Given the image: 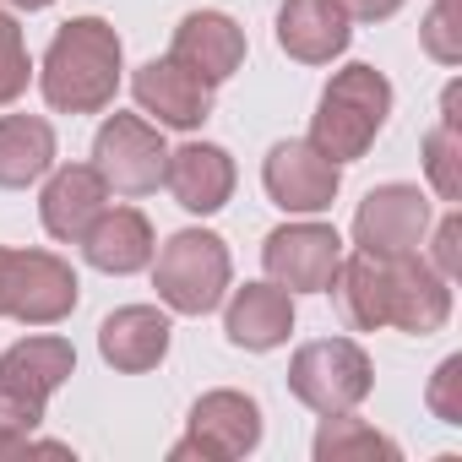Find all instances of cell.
Segmentation results:
<instances>
[{
    "instance_id": "cell-1",
    "label": "cell",
    "mask_w": 462,
    "mask_h": 462,
    "mask_svg": "<svg viewBox=\"0 0 462 462\" xmlns=\"http://www.w3.org/2000/svg\"><path fill=\"white\" fill-rule=\"evenodd\" d=\"M44 98L60 115H98L104 104H115L120 88V33L104 17H77L50 39L44 55Z\"/></svg>"
},
{
    "instance_id": "cell-2",
    "label": "cell",
    "mask_w": 462,
    "mask_h": 462,
    "mask_svg": "<svg viewBox=\"0 0 462 462\" xmlns=\"http://www.w3.org/2000/svg\"><path fill=\"white\" fill-rule=\"evenodd\" d=\"M77 370V348L66 337H28L0 354V457L28 451L50 397Z\"/></svg>"
},
{
    "instance_id": "cell-3",
    "label": "cell",
    "mask_w": 462,
    "mask_h": 462,
    "mask_svg": "<svg viewBox=\"0 0 462 462\" xmlns=\"http://www.w3.org/2000/svg\"><path fill=\"white\" fill-rule=\"evenodd\" d=\"M392 115V82L375 71V66H343L321 104H316V120H310V142L332 158V163H348V158H365V147L381 136Z\"/></svg>"
},
{
    "instance_id": "cell-4",
    "label": "cell",
    "mask_w": 462,
    "mask_h": 462,
    "mask_svg": "<svg viewBox=\"0 0 462 462\" xmlns=\"http://www.w3.org/2000/svg\"><path fill=\"white\" fill-rule=\"evenodd\" d=\"M152 283L169 310L207 316V310H217V300L228 289V245L217 235H207V228H185V235H174L158 251Z\"/></svg>"
},
{
    "instance_id": "cell-5",
    "label": "cell",
    "mask_w": 462,
    "mask_h": 462,
    "mask_svg": "<svg viewBox=\"0 0 462 462\" xmlns=\"http://www.w3.org/2000/svg\"><path fill=\"white\" fill-rule=\"evenodd\" d=\"M370 381H375L370 354H365L359 343H348V337L305 343V348L294 354V365H289V392H294L305 408H316L321 419L359 408V402L370 397Z\"/></svg>"
},
{
    "instance_id": "cell-6",
    "label": "cell",
    "mask_w": 462,
    "mask_h": 462,
    "mask_svg": "<svg viewBox=\"0 0 462 462\" xmlns=\"http://www.w3.org/2000/svg\"><path fill=\"white\" fill-rule=\"evenodd\" d=\"M77 273L50 251H0V316L55 327L77 310Z\"/></svg>"
},
{
    "instance_id": "cell-7",
    "label": "cell",
    "mask_w": 462,
    "mask_h": 462,
    "mask_svg": "<svg viewBox=\"0 0 462 462\" xmlns=\"http://www.w3.org/2000/svg\"><path fill=\"white\" fill-rule=\"evenodd\" d=\"M163 163H169V147L163 136L142 120V115H109L98 125V142H93V169L104 174L109 190L120 196H147L163 185Z\"/></svg>"
},
{
    "instance_id": "cell-8",
    "label": "cell",
    "mask_w": 462,
    "mask_h": 462,
    "mask_svg": "<svg viewBox=\"0 0 462 462\" xmlns=\"http://www.w3.org/2000/svg\"><path fill=\"white\" fill-rule=\"evenodd\" d=\"M262 446V408L245 392H207L190 408V435L169 451L174 462H235Z\"/></svg>"
},
{
    "instance_id": "cell-9",
    "label": "cell",
    "mask_w": 462,
    "mask_h": 462,
    "mask_svg": "<svg viewBox=\"0 0 462 462\" xmlns=\"http://www.w3.org/2000/svg\"><path fill=\"white\" fill-rule=\"evenodd\" d=\"M262 262H267L273 283H283L289 294H321L343 262V240L327 223H283L267 235Z\"/></svg>"
},
{
    "instance_id": "cell-10",
    "label": "cell",
    "mask_w": 462,
    "mask_h": 462,
    "mask_svg": "<svg viewBox=\"0 0 462 462\" xmlns=\"http://www.w3.org/2000/svg\"><path fill=\"white\" fill-rule=\"evenodd\" d=\"M430 228V201L419 185H375L354 212V240L365 256H408Z\"/></svg>"
},
{
    "instance_id": "cell-11",
    "label": "cell",
    "mask_w": 462,
    "mask_h": 462,
    "mask_svg": "<svg viewBox=\"0 0 462 462\" xmlns=\"http://www.w3.org/2000/svg\"><path fill=\"white\" fill-rule=\"evenodd\" d=\"M262 180L283 212H327L343 185V163H332L316 142H278L267 152Z\"/></svg>"
},
{
    "instance_id": "cell-12",
    "label": "cell",
    "mask_w": 462,
    "mask_h": 462,
    "mask_svg": "<svg viewBox=\"0 0 462 462\" xmlns=\"http://www.w3.org/2000/svg\"><path fill=\"white\" fill-rule=\"evenodd\" d=\"M381 273H386V327H402L413 337H430V332L446 327L451 289L430 262H419V251L381 256Z\"/></svg>"
},
{
    "instance_id": "cell-13",
    "label": "cell",
    "mask_w": 462,
    "mask_h": 462,
    "mask_svg": "<svg viewBox=\"0 0 462 462\" xmlns=\"http://www.w3.org/2000/svg\"><path fill=\"white\" fill-rule=\"evenodd\" d=\"M131 93H136V104L147 115H158V125H174V131H196L212 115V82L196 77L190 66H180L174 55L169 60H147L131 77Z\"/></svg>"
},
{
    "instance_id": "cell-14",
    "label": "cell",
    "mask_w": 462,
    "mask_h": 462,
    "mask_svg": "<svg viewBox=\"0 0 462 462\" xmlns=\"http://www.w3.org/2000/svg\"><path fill=\"white\" fill-rule=\"evenodd\" d=\"M163 185L174 190V201L185 212H217L228 196H235V158L212 142H185L180 152H169L163 163Z\"/></svg>"
},
{
    "instance_id": "cell-15",
    "label": "cell",
    "mask_w": 462,
    "mask_h": 462,
    "mask_svg": "<svg viewBox=\"0 0 462 462\" xmlns=\"http://www.w3.org/2000/svg\"><path fill=\"white\" fill-rule=\"evenodd\" d=\"M169 55L217 88V82H228V77L245 66V33L228 23L223 12H190L174 28V50Z\"/></svg>"
},
{
    "instance_id": "cell-16",
    "label": "cell",
    "mask_w": 462,
    "mask_h": 462,
    "mask_svg": "<svg viewBox=\"0 0 462 462\" xmlns=\"http://www.w3.org/2000/svg\"><path fill=\"white\" fill-rule=\"evenodd\" d=\"M223 332H228L235 348H251V354L278 348L294 332L289 289L283 283H245V289H235V300H228V310H223Z\"/></svg>"
},
{
    "instance_id": "cell-17",
    "label": "cell",
    "mask_w": 462,
    "mask_h": 462,
    "mask_svg": "<svg viewBox=\"0 0 462 462\" xmlns=\"http://www.w3.org/2000/svg\"><path fill=\"white\" fill-rule=\"evenodd\" d=\"M354 17L337 6V0H289L278 12V44L283 55L305 60V66H327L332 55L348 50V28Z\"/></svg>"
},
{
    "instance_id": "cell-18",
    "label": "cell",
    "mask_w": 462,
    "mask_h": 462,
    "mask_svg": "<svg viewBox=\"0 0 462 462\" xmlns=\"http://www.w3.org/2000/svg\"><path fill=\"white\" fill-rule=\"evenodd\" d=\"M104 201H109V185H104V174L93 169V163H71V169H60L50 185H44V201H39V212H44V228L55 240H77L82 245V235L93 228V217L104 212Z\"/></svg>"
},
{
    "instance_id": "cell-19",
    "label": "cell",
    "mask_w": 462,
    "mask_h": 462,
    "mask_svg": "<svg viewBox=\"0 0 462 462\" xmlns=\"http://www.w3.org/2000/svg\"><path fill=\"white\" fill-rule=\"evenodd\" d=\"M82 251H88V262L98 267V273H142L147 262H152V223L136 212V207H104L98 217H93V228L82 235Z\"/></svg>"
},
{
    "instance_id": "cell-20",
    "label": "cell",
    "mask_w": 462,
    "mask_h": 462,
    "mask_svg": "<svg viewBox=\"0 0 462 462\" xmlns=\"http://www.w3.org/2000/svg\"><path fill=\"white\" fill-rule=\"evenodd\" d=\"M98 354H104L115 370H125V375L152 370V365L169 354V316H158L152 305H125V310H115V316L98 327Z\"/></svg>"
},
{
    "instance_id": "cell-21",
    "label": "cell",
    "mask_w": 462,
    "mask_h": 462,
    "mask_svg": "<svg viewBox=\"0 0 462 462\" xmlns=\"http://www.w3.org/2000/svg\"><path fill=\"white\" fill-rule=\"evenodd\" d=\"M55 163V131L39 115H6L0 120V185L23 190Z\"/></svg>"
},
{
    "instance_id": "cell-22",
    "label": "cell",
    "mask_w": 462,
    "mask_h": 462,
    "mask_svg": "<svg viewBox=\"0 0 462 462\" xmlns=\"http://www.w3.org/2000/svg\"><path fill=\"white\" fill-rule=\"evenodd\" d=\"M327 289L337 294V310H343V321L354 332L386 327V273H381V256H365L359 251V256L337 262V273H332Z\"/></svg>"
},
{
    "instance_id": "cell-23",
    "label": "cell",
    "mask_w": 462,
    "mask_h": 462,
    "mask_svg": "<svg viewBox=\"0 0 462 462\" xmlns=\"http://www.w3.org/2000/svg\"><path fill=\"white\" fill-rule=\"evenodd\" d=\"M359 457H386L397 462L402 446L381 430H370L365 419H348V413H327L321 435H316V462H359Z\"/></svg>"
},
{
    "instance_id": "cell-24",
    "label": "cell",
    "mask_w": 462,
    "mask_h": 462,
    "mask_svg": "<svg viewBox=\"0 0 462 462\" xmlns=\"http://www.w3.org/2000/svg\"><path fill=\"white\" fill-rule=\"evenodd\" d=\"M424 169H430V185L440 190V201H462V125L440 120L424 136Z\"/></svg>"
},
{
    "instance_id": "cell-25",
    "label": "cell",
    "mask_w": 462,
    "mask_h": 462,
    "mask_svg": "<svg viewBox=\"0 0 462 462\" xmlns=\"http://www.w3.org/2000/svg\"><path fill=\"white\" fill-rule=\"evenodd\" d=\"M28 77H33V66L23 50V28L12 12H0V104H17L28 93Z\"/></svg>"
},
{
    "instance_id": "cell-26",
    "label": "cell",
    "mask_w": 462,
    "mask_h": 462,
    "mask_svg": "<svg viewBox=\"0 0 462 462\" xmlns=\"http://www.w3.org/2000/svg\"><path fill=\"white\" fill-rule=\"evenodd\" d=\"M424 50L440 66L462 60V6H457V0H435V6H430V17H424Z\"/></svg>"
},
{
    "instance_id": "cell-27",
    "label": "cell",
    "mask_w": 462,
    "mask_h": 462,
    "mask_svg": "<svg viewBox=\"0 0 462 462\" xmlns=\"http://www.w3.org/2000/svg\"><path fill=\"white\" fill-rule=\"evenodd\" d=\"M430 413L440 424H462V354H451L430 381Z\"/></svg>"
},
{
    "instance_id": "cell-28",
    "label": "cell",
    "mask_w": 462,
    "mask_h": 462,
    "mask_svg": "<svg viewBox=\"0 0 462 462\" xmlns=\"http://www.w3.org/2000/svg\"><path fill=\"white\" fill-rule=\"evenodd\" d=\"M457 267H462V217L451 212V217L435 228V273H440V278H457Z\"/></svg>"
},
{
    "instance_id": "cell-29",
    "label": "cell",
    "mask_w": 462,
    "mask_h": 462,
    "mask_svg": "<svg viewBox=\"0 0 462 462\" xmlns=\"http://www.w3.org/2000/svg\"><path fill=\"white\" fill-rule=\"evenodd\" d=\"M337 6H343L348 17H359V23H386L402 0H337Z\"/></svg>"
},
{
    "instance_id": "cell-30",
    "label": "cell",
    "mask_w": 462,
    "mask_h": 462,
    "mask_svg": "<svg viewBox=\"0 0 462 462\" xmlns=\"http://www.w3.org/2000/svg\"><path fill=\"white\" fill-rule=\"evenodd\" d=\"M12 6H23V12H44V6H55V0H12Z\"/></svg>"
}]
</instances>
